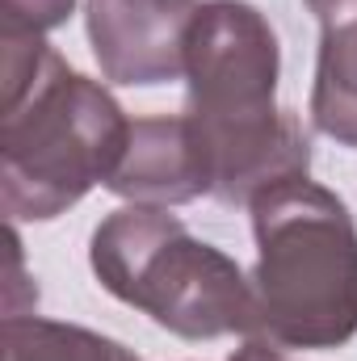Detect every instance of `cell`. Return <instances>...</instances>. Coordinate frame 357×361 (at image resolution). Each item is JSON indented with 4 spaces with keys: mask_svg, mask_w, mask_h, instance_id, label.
Masks as SVG:
<instances>
[{
    "mask_svg": "<svg viewBox=\"0 0 357 361\" xmlns=\"http://www.w3.org/2000/svg\"><path fill=\"white\" fill-rule=\"evenodd\" d=\"M277 34L257 4L202 0L185 42V118L210 164V197L223 206H248L311 169L303 122L277 105Z\"/></svg>",
    "mask_w": 357,
    "mask_h": 361,
    "instance_id": "1",
    "label": "cell"
},
{
    "mask_svg": "<svg viewBox=\"0 0 357 361\" xmlns=\"http://www.w3.org/2000/svg\"><path fill=\"white\" fill-rule=\"evenodd\" d=\"M0 206L8 223H51L114 177L131 118L38 34H0Z\"/></svg>",
    "mask_w": 357,
    "mask_h": 361,
    "instance_id": "2",
    "label": "cell"
},
{
    "mask_svg": "<svg viewBox=\"0 0 357 361\" xmlns=\"http://www.w3.org/2000/svg\"><path fill=\"white\" fill-rule=\"evenodd\" d=\"M253 290L261 336L282 349H341L357 336V223L349 206L290 177L253 202Z\"/></svg>",
    "mask_w": 357,
    "mask_h": 361,
    "instance_id": "3",
    "label": "cell"
},
{
    "mask_svg": "<svg viewBox=\"0 0 357 361\" xmlns=\"http://www.w3.org/2000/svg\"><path fill=\"white\" fill-rule=\"evenodd\" d=\"M89 265L118 302L181 341L261 336L253 277L214 244L193 240L164 206H122L92 231Z\"/></svg>",
    "mask_w": 357,
    "mask_h": 361,
    "instance_id": "4",
    "label": "cell"
},
{
    "mask_svg": "<svg viewBox=\"0 0 357 361\" xmlns=\"http://www.w3.org/2000/svg\"><path fill=\"white\" fill-rule=\"evenodd\" d=\"M202 0H89L85 25L109 85L152 89L185 80V42Z\"/></svg>",
    "mask_w": 357,
    "mask_h": 361,
    "instance_id": "5",
    "label": "cell"
},
{
    "mask_svg": "<svg viewBox=\"0 0 357 361\" xmlns=\"http://www.w3.org/2000/svg\"><path fill=\"white\" fill-rule=\"evenodd\" d=\"M105 189L135 206H164V210L210 193V164L193 122L185 114L135 118L126 152L114 177L105 180Z\"/></svg>",
    "mask_w": 357,
    "mask_h": 361,
    "instance_id": "6",
    "label": "cell"
},
{
    "mask_svg": "<svg viewBox=\"0 0 357 361\" xmlns=\"http://www.w3.org/2000/svg\"><path fill=\"white\" fill-rule=\"evenodd\" d=\"M307 8L320 21L311 122L357 152V0H307Z\"/></svg>",
    "mask_w": 357,
    "mask_h": 361,
    "instance_id": "7",
    "label": "cell"
},
{
    "mask_svg": "<svg viewBox=\"0 0 357 361\" xmlns=\"http://www.w3.org/2000/svg\"><path fill=\"white\" fill-rule=\"evenodd\" d=\"M4 361H139L126 345L63 319L8 315L4 319Z\"/></svg>",
    "mask_w": 357,
    "mask_h": 361,
    "instance_id": "8",
    "label": "cell"
},
{
    "mask_svg": "<svg viewBox=\"0 0 357 361\" xmlns=\"http://www.w3.org/2000/svg\"><path fill=\"white\" fill-rule=\"evenodd\" d=\"M76 0H0V34H38L47 38L72 17Z\"/></svg>",
    "mask_w": 357,
    "mask_h": 361,
    "instance_id": "9",
    "label": "cell"
},
{
    "mask_svg": "<svg viewBox=\"0 0 357 361\" xmlns=\"http://www.w3.org/2000/svg\"><path fill=\"white\" fill-rule=\"evenodd\" d=\"M231 361H294V357H286L282 345H273V341H265V336H248L244 349L231 353Z\"/></svg>",
    "mask_w": 357,
    "mask_h": 361,
    "instance_id": "10",
    "label": "cell"
}]
</instances>
